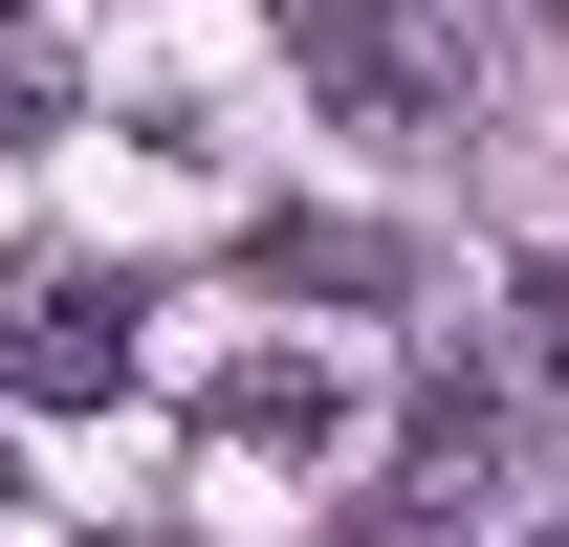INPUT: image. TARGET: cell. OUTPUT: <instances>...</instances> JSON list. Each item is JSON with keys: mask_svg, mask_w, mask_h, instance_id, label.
<instances>
[{"mask_svg": "<svg viewBox=\"0 0 569 547\" xmlns=\"http://www.w3.org/2000/svg\"><path fill=\"white\" fill-rule=\"evenodd\" d=\"M198 438H219V460H284V481H307V460H329V438H351V395H329L307 350H241V372H219V416H198Z\"/></svg>", "mask_w": 569, "mask_h": 547, "instance_id": "obj_4", "label": "cell"}, {"mask_svg": "<svg viewBox=\"0 0 569 547\" xmlns=\"http://www.w3.org/2000/svg\"><path fill=\"white\" fill-rule=\"evenodd\" d=\"M526 547H569V526H526Z\"/></svg>", "mask_w": 569, "mask_h": 547, "instance_id": "obj_7", "label": "cell"}, {"mask_svg": "<svg viewBox=\"0 0 569 547\" xmlns=\"http://www.w3.org/2000/svg\"><path fill=\"white\" fill-rule=\"evenodd\" d=\"M526 307H548V372H569V263H526Z\"/></svg>", "mask_w": 569, "mask_h": 547, "instance_id": "obj_6", "label": "cell"}, {"mask_svg": "<svg viewBox=\"0 0 569 547\" xmlns=\"http://www.w3.org/2000/svg\"><path fill=\"white\" fill-rule=\"evenodd\" d=\"M0 395H44V416H110V395H132V285L0 263Z\"/></svg>", "mask_w": 569, "mask_h": 547, "instance_id": "obj_1", "label": "cell"}, {"mask_svg": "<svg viewBox=\"0 0 569 547\" xmlns=\"http://www.w3.org/2000/svg\"><path fill=\"white\" fill-rule=\"evenodd\" d=\"M284 44H307V88H329L351 132H395V110L438 88V22H417V0H284Z\"/></svg>", "mask_w": 569, "mask_h": 547, "instance_id": "obj_2", "label": "cell"}, {"mask_svg": "<svg viewBox=\"0 0 569 547\" xmlns=\"http://www.w3.org/2000/svg\"><path fill=\"white\" fill-rule=\"evenodd\" d=\"M482 481H503V395H417V460L372 481V547H460Z\"/></svg>", "mask_w": 569, "mask_h": 547, "instance_id": "obj_3", "label": "cell"}, {"mask_svg": "<svg viewBox=\"0 0 569 547\" xmlns=\"http://www.w3.org/2000/svg\"><path fill=\"white\" fill-rule=\"evenodd\" d=\"M22 132H67V22H44V0H0V153Z\"/></svg>", "mask_w": 569, "mask_h": 547, "instance_id": "obj_5", "label": "cell"}]
</instances>
